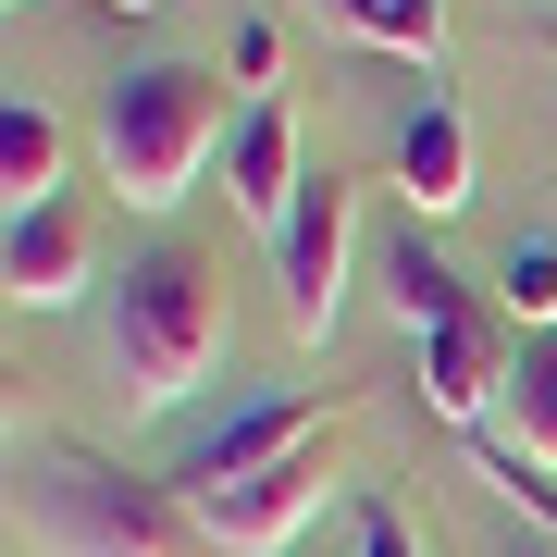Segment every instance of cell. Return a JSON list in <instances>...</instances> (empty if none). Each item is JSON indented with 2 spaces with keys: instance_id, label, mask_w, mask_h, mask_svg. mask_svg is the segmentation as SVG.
<instances>
[{
  "instance_id": "1",
  "label": "cell",
  "mask_w": 557,
  "mask_h": 557,
  "mask_svg": "<svg viewBox=\"0 0 557 557\" xmlns=\"http://www.w3.org/2000/svg\"><path fill=\"white\" fill-rule=\"evenodd\" d=\"M100 347H112V372H124V409H149V421L186 409V397L223 372V347H236L223 260L186 248V236L137 248V260L112 273V298H100Z\"/></svg>"
},
{
  "instance_id": "2",
  "label": "cell",
  "mask_w": 557,
  "mask_h": 557,
  "mask_svg": "<svg viewBox=\"0 0 557 557\" xmlns=\"http://www.w3.org/2000/svg\"><path fill=\"white\" fill-rule=\"evenodd\" d=\"M13 533L38 557H211L174 483L112 471L100 446H25L13 458Z\"/></svg>"
},
{
  "instance_id": "3",
  "label": "cell",
  "mask_w": 557,
  "mask_h": 557,
  "mask_svg": "<svg viewBox=\"0 0 557 557\" xmlns=\"http://www.w3.org/2000/svg\"><path fill=\"white\" fill-rule=\"evenodd\" d=\"M248 112H223V75L211 62H124L112 100H100V174L124 211H174L186 186L236 149Z\"/></svg>"
},
{
  "instance_id": "4",
  "label": "cell",
  "mask_w": 557,
  "mask_h": 557,
  "mask_svg": "<svg viewBox=\"0 0 557 557\" xmlns=\"http://www.w3.org/2000/svg\"><path fill=\"white\" fill-rule=\"evenodd\" d=\"M384 298H397V322L421 335V409L458 421V434H483L496 397H508V359H520V347H508V310L471 298V285H458L421 236L384 248Z\"/></svg>"
},
{
  "instance_id": "5",
  "label": "cell",
  "mask_w": 557,
  "mask_h": 557,
  "mask_svg": "<svg viewBox=\"0 0 557 557\" xmlns=\"http://www.w3.org/2000/svg\"><path fill=\"white\" fill-rule=\"evenodd\" d=\"M347 248H359V186H347V174H310L298 211H285V236H273V285H285V335H298V347L335 335Z\"/></svg>"
},
{
  "instance_id": "6",
  "label": "cell",
  "mask_w": 557,
  "mask_h": 557,
  "mask_svg": "<svg viewBox=\"0 0 557 557\" xmlns=\"http://www.w3.org/2000/svg\"><path fill=\"white\" fill-rule=\"evenodd\" d=\"M322 496H335V471H322V446H298V458H273V471H248V483L186 496V520H199L223 557H285V545L322 520Z\"/></svg>"
},
{
  "instance_id": "7",
  "label": "cell",
  "mask_w": 557,
  "mask_h": 557,
  "mask_svg": "<svg viewBox=\"0 0 557 557\" xmlns=\"http://www.w3.org/2000/svg\"><path fill=\"white\" fill-rule=\"evenodd\" d=\"M322 421H335V397H273V409H236V421H211V434L174 458V496H211V483H248V471H273V458L322 446Z\"/></svg>"
},
{
  "instance_id": "8",
  "label": "cell",
  "mask_w": 557,
  "mask_h": 557,
  "mask_svg": "<svg viewBox=\"0 0 557 557\" xmlns=\"http://www.w3.org/2000/svg\"><path fill=\"white\" fill-rule=\"evenodd\" d=\"M87 285H100V236H87V211H13V236H0V298L13 310H75Z\"/></svg>"
},
{
  "instance_id": "9",
  "label": "cell",
  "mask_w": 557,
  "mask_h": 557,
  "mask_svg": "<svg viewBox=\"0 0 557 557\" xmlns=\"http://www.w3.org/2000/svg\"><path fill=\"white\" fill-rule=\"evenodd\" d=\"M298 186H310V161H298V112H285V100H248L236 149H223V211L260 223V236H285Z\"/></svg>"
},
{
  "instance_id": "10",
  "label": "cell",
  "mask_w": 557,
  "mask_h": 557,
  "mask_svg": "<svg viewBox=\"0 0 557 557\" xmlns=\"http://www.w3.org/2000/svg\"><path fill=\"white\" fill-rule=\"evenodd\" d=\"M397 199L421 223H446V211H471V124H458V100H421L397 124Z\"/></svg>"
},
{
  "instance_id": "11",
  "label": "cell",
  "mask_w": 557,
  "mask_h": 557,
  "mask_svg": "<svg viewBox=\"0 0 557 557\" xmlns=\"http://www.w3.org/2000/svg\"><path fill=\"white\" fill-rule=\"evenodd\" d=\"M496 409H508V434H496V446L520 458V471H545V483H557V335H533V347L508 359V397H496Z\"/></svg>"
},
{
  "instance_id": "12",
  "label": "cell",
  "mask_w": 557,
  "mask_h": 557,
  "mask_svg": "<svg viewBox=\"0 0 557 557\" xmlns=\"http://www.w3.org/2000/svg\"><path fill=\"white\" fill-rule=\"evenodd\" d=\"M0 199H13V211H50L62 199V112L25 100V87H13V112H0Z\"/></svg>"
},
{
  "instance_id": "13",
  "label": "cell",
  "mask_w": 557,
  "mask_h": 557,
  "mask_svg": "<svg viewBox=\"0 0 557 557\" xmlns=\"http://www.w3.org/2000/svg\"><path fill=\"white\" fill-rule=\"evenodd\" d=\"M322 25H347V38L397 50V62H434L446 50V0H310Z\"/></svg>"
},
{
  "instance_id": "14",
  "label": "cell",
  "mask_w": 557,
  "mask_h": 557,
  "mask_svg": "<svg viewBox=\"0 0 557 557\" xmlns=\"http://www.w3.org/2000/svg\"><path fill=\"white\" fill-rule=\"evenodd\" d=\"M496 310L533 322V335H557V236H508V260H496Z\"/></svg>"
},
{
  "instance_id": "15",
  "label": "cell",
  "mask_w": 557,
  "mask_h": 557,
  "mask_svg": "<svg viewBox=\"0 0 557 557\" xmlns=\"http://www.w3.org/2000/svg\"><path fill=\"white\" fill-rule=\"evenodd\" d=\"M471 446H483V483H496V496H508L520 520H533V533H557V483H545V471H520V458H508L496 434H471Z\"/></svg>"
},
{
  "instance_id": "16",
  "label": "cell",
  "mask_w": 557,
  "mask_h": 557,
  "mask_svg": "<svg viewBox=\"0 0 557 557\" xmlns=\"http://www.w3.org/2000/svg\"><path fill=\"white\" fill-rule=\"evenodd\" d=\"M223 62H236V87H260V100H273V62H285V38H273V25H236V38H223Z\"/></svg>"
},
{
  "instance_id": "17",
  "label": "cell",
  "mask_w": 557,
  "mask_h": 557,
  "mask_svg": "<svg viewBox=\"0 0 557 557\" xmlns=\"http://www.w3.org/2000/svg\"><path fill=\"white\" fill-rule=\"evenodd\" d=\"M359 557H421V533H409L384 496H359Z\"/></svg>"
},
{
  "instance_id": "18",
  "label": "cell",
  "mask_w": 557,
  "mask_h": 557,
  "mask_svg": "<svg viewBox=\"0 0 557 557\" xmlns=\"http://www.w3.org/2000/svg\"><path fill=\"white\" fill-rule=\"evenodd\" d=\"M508 557H557V533H520V545H508Z\"/></svg>"
},
{
  "instance_id": "19",
  "label": "cell",
  "mask_w": 557,
  "mask_h": 557,
  "mask_svg": "<svg viewBox=\"0 0 557 557\" xmlns=\"http://www.w3.org/2000/svg\"><path fill=\"white\" fill-rule=\"evenodd\" d=\"M100 13H124V25H137V13H161V0H100Z\"/></svg>"
},
{
  "instance_id": "20",
  "label": "cell",
  "mask_w": 557,
  "mask_h": 557,
  "mask_svg": "<svg viewBox=\"0 0 557 557\" xmlns=\"http://www.w3.org/2000/svg\"><path fill=\"white\" fill-rule=\"evenodd\" d=\"M13 13H38V0H13Z\"/></svg>"
}]
</instances>
